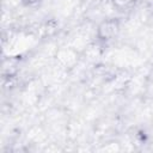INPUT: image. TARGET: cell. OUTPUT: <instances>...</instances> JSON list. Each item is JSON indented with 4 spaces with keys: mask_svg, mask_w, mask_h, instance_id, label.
<instances>
[{
    "mask_svg": "<svg viewBox=\"0 0 153 153\" xmlns=\"http://www.w3.org/2000/svg\"><path fill=\"white\" fill-rule=\"evenodd\" d=\"M121 31V22L118 18L115 17H110V18H105L103 19L98 26H97V31H96V36L98 38L99 42L106 43L112 41L114 38L117 37V35Z\"/></svg>",
    "mask_w": 153,
    "mask_h": 153,
    "instance_id": "cell-1",
    "label": "cell"
},
{
    "mask_svg": "<svg viewBox=\"0 0 153 153\" xmlns=\"http://www.w3.org/2000/svg\"><path fill=\"white\" fill-rule=\"evenodd\" d=\"M131 2H133V0H114V4L118 7H123V6L126 7Z\"/></svg>",
    "mask_w": 153,
    "mask_h": 153,
    "instance_id": "cell-2",
    "label": "cell"
},
{
    "mask_svg": "<svg viewBox=\"0 0 153 153\" xmlns=\"http://www.w3.org/2000/svg\"><path fill=\"white\" fill-rule=\"evenodd\" d=\"M20 1H22V4L25 5V6H36V5H38L42 0H20Z\"/></svg>",
    "mask_w": 153,
    "mask_h": 153,
    "instance_id": "cell-3",
    "label": "cell"
},
{
    "mask_svg": "<svg viewBox=\"0 0 153 153\" xmlns=\"http://www.w3.org/2000/svg\"><path fill=\"white\" fill-rule=\"evenodd\" d=\"M152 68H153V61H152Z\"/></svg>",
    "mask_w": 153,
    "mask_h": 153,
    "instance_id": "cell-4",
    "label": "cell"
}]
</instances>
